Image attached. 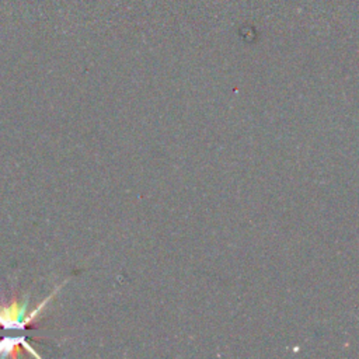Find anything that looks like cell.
Here are the masks:
<instances>
[{"instance_id": "1", "label": "cell", "mask_w": 359, "mask_h": 359, "mask_svg": "<svg viewBox=\"0 0 359 359\" xmlns=\"http://www.w3.org/2000/svg\"><path fill=\"white\" fill-rule=\"evenodd\" d=\"M63 285V283H62ZM62 285H59L57 287L53 289V292L39 303V306H36L34 309V311H31L29 314L27 313V307H28V296L24 297V300H13L10 304L7 306H0V327L4 330H24L25 325L31 324L41 313V310L48 304V302L59 292V289L62 287Z\"/></svg>"}, {"instance_id": "2", "label": "cell", "mask_w": 359, "mask_h": 359, "mask_svg": "<svg viewBox=\"0 0 359 359\" xmlns=\"http://www.w3.org/2000/svg\"><path fill=\"white\" fill-rule=\"evenodd\" d=\"M20 346H22L25 351H28L31 355L35 358H41L35 349L25 341L24 337H4L0 339V358H7V356H15L17 352L20 351Z\"/></svg>"}]
</instances>
